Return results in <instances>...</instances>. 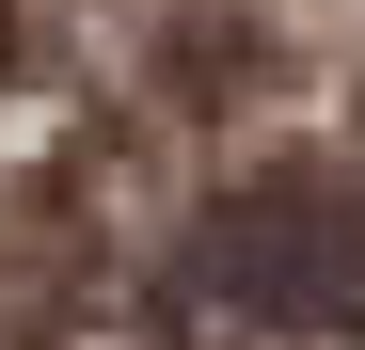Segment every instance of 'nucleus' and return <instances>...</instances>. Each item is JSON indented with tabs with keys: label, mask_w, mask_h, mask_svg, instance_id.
Masks as SVG:
<instances>
[{
	"label": "nucleus",
	"mask_w": 365,
	"mask_h": 350,
	"mask_svg": "<svg viewBox=\"0 0 365 350\" xmlns=\"http://www.w3.org/2000/svg\"><path fill=\"white\" fill-rule=\"evenodd\" d=\"M207 303L270 319V334H365V191L334 175H255L207 223Z\"/></svg>",
	"instance_id": "f257e3e1"
}]
</instances>
